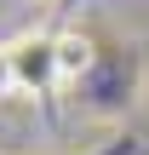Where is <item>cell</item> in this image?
<instances>
[{
  "label": "cell",
  "mask_w": 149,
  "mask_h": 155,
  "mask_svg": "<svg viewBox=\"0 0 149 155\" xmlns=\"http://www.w3.org/2000/svg\"><path fill=\"white\" fill-rule=\"evenodd\" d=\"M86 63H92V40L86 35H57V69H63V81L80 75Z\"/></svg>",
  "instance_id": "obj_2"
},
{
  "label": "cell",
  "mask_w": 149,
  "mask_h": 155,
  "mask_svg": "<svg viewBox=\"0 0 149 155\" xmlns=\"http://www.w3.org/2000/svg\"><path fill=\"white\" fill-rule=\"evenodd\" d=\"M6 92H17V81H11V52L0 46V98H6Z\"/></svg>",
  "instance_id": "obj_3"
},
{
  "label": "cell",
  "mask_w": 149,
  "mask_h": 155,
  "mask_svg": "<svg viewBox=\"0 0 149 155\" xmlns=\"http://www.w3.org/2000/svg\"><path fill=\"white\" fill-rule=\"evenodd\" d=\"M6 52H11V81H17V92H52L57 81H63V69H57V35H40V29H29V35H17V40H6Z\"/></svg>",
  "instance_id": "obj_1"
}]
</instances>
